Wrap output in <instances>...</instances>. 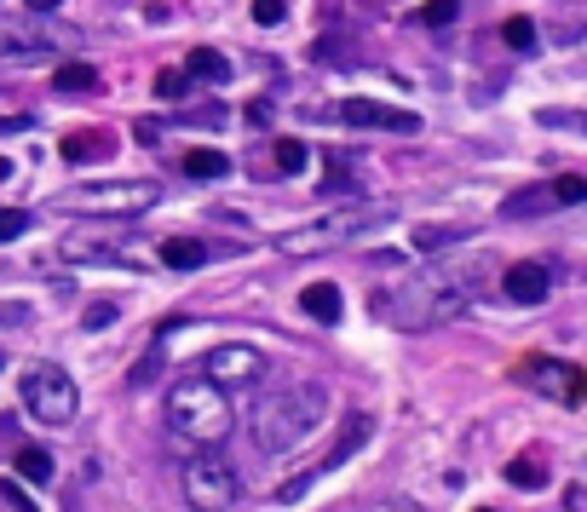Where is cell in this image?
<instances>
[{"instance_id": "obj_1", "label": "cell", "mask_w": 587, "mask_h": 512, "mask_svg": "<svg viewBox=\"0 0 587 512\" xmlns=\"http://www.w3.org/2000/svg\"><path fill=\"white\" fill-rule=\"evenodd\" d=\"M484 259H444V265H426L415 277L392 282L375 294V317L392 328H438L449 317H461L478 300V282H484Z\"/></svg>"}, {"instance_id": "obj_2", "label": "cell", "mask_w": 587, "mask_h": 512, "mask_svg": "<svg viewBox=\"0 0 587 512\" xmlns=\"http://www.w3.org/2000/svg\"><path fill=\"white\" fill-rule=\"evenodd\" d=\"M323 420H329V386L323 380H300V386H282V392L259 397L254 415H248V438H254L259 455H288Z\"/></svg>"}, {"instance_id": "obj_3", "label": "cell", "mask_w": 587, "mask_h": 512, "mask_svg": "<svg viewBox=\"0 0 587 512\" xmlns=\"http://www.w3.org/2000/svg\"><path fill=\"white\" fill-rule=\"evenodd\" d=\"M231 426H236L231 392H225L208 369L173 380V392H167V432H173V438L196 443V449H213V443L231 438Z\"/></svg>"}, {"instance_id": "obj_4", "label": "cell", "mask_w": 587, "mask_h": 512, "mask_svg": "<svg viewBox=\"0 0 587 512\" xmlns=\"http://www.w3.org/2000/svg\"><path fill=\"white\" fill-rule=\"evenodd\" d=\"M162 185L150 179H121V185H81L58 196V213H98V219H133V213L156 208Z\"/></svg>"}, {"instance_id": "obj_5", "label": "cell", "mask_w": 587, "mask_h": 512, "mask_svg": "<svg viewBox=\"0 0 587 512\" xmlns=\"http://www.w3.org/2000/svg\"><path fill=\"white\" fill-rule=\"evenodd\" d=\"M18 392H24V409L41 426H70L75 409H81V392H75L70 369H58V363H29Z\"/></svg>"}, {"instance_id": "obj_6", "label": "cell", "mask_w": 587, "mask_h": 512, "mask_svg": "<svg viewBox=\"0 0 587 512\" xmlns=\"http://www.w3.org/2000/svg\"><path fill=\"white\" fill-rule=\"evenodd\" d=\"M380 219H392L386 208H346V213H329V219H317V225H306V231H282L277 248L294 259L306 254H329V248H340V242H352V231H363V225H380Z\"/></svg>"}, {"instance_id": "obj_7", "label": "cell", "mask_w": 587, "mask_h": 512, "mask_svg": "<svg viewBox=\"0 0 587 512\" xmlns=\"http://www.w3.org/2000/svg\"><path fill=\"white\" fill-rule=\"evenodd\" d=\"M64 47H75V35L70 29H52V24H35V12L29 18H0V64H47Z\"/></svg>"}, {"instance_id": "obj_8", "label": "cell", "mask_w": 587, "mask_h": 512, "mask_svg": "<svg viewBox=\"0 0 587 512\" xmlns=\"http://www.w3.org/2000/svg\"><path fill=\"white\" fill-rule=\"evenodd\" d=\"M369 432H375V415H363V409H357V415H346V426H340V438H334L329 449H323V461L311 466V472H300L294 484H282V489H277V501H300V495L311 489V478H323V472H334V466H346V461L357 455V449L369 443Z\"/></svg>"}, {"instance_id": "obj_9", "label": "cell", "mask_w": 587, "mask_h": 512, "mask_svg": "<svg viewBox=\"0 0 587 512\" xmlns=\"http://www.w3.org/2000/svg\"><path fill=\"white\" fill-rule=\"evenodd\" d=\"M185 501H190V507H202V512L236 507V501H242V484H236V472L225 461L202 455V461L185 466Z\"/></svg>"}, {"instance_id": "obj_10", "label": "cell", "mask_w": 587, "mask_h": 512, "mask_svg": "<svg viewBox=\"0 0 587 512\" xmlns=\"http://www.w3.org/2000/svg\"><path fill=\"white\" fill-rule=\"evenodd\" d=\"M518 380L530 392L553 397V403H582L587 392V374L576 363H564V357H530V363H518Z\"/></svg>"}, {"instance_id": "obj_11", "label": "cell", "mask_w": 587, "mask_h": 512, "mask_svg": "<svg viewBox=\"0 0 587 512\" xmlns=\"http://www.w3.org/2000/svg\"><path fill=\"white\" fill-rule=\"evenodd\" d=\"M202 369H208L213 380L225 386V392H242V386H259L271 363H265V351H254V346H242V340H231V346H213Z\"/></svg>"}, {"instance_id": "obj_12", "label": "cell", "mask_w": 587, "mask_h": 512, "mask_svg": "<svg viewBox=\"0 0 587 512\" xmlns=\"http://www.w3.org/2000/svg\"><path fill=\"white\" fill-rule=\"evenodd\" d=\"M317 116H340V121H352V127H380V133H421V116L375 104V98H346L340 110H317Z\"/></svg>"}, {"instance_id": "obj_13", "label": "cell", "mask_w": 587, "mask_h": 512, "mask_svg": "<svg viewBox=\"0 0 587 512\" xmlns=\"http://www.w3.org/2000/svg\"><path fill=\"white\" fill-rule=\"evenodd\" d=\"M58 254L64 259H81V265H121L127 248H121V236H104V231H70L58 242Z\"/></svg>"}, {"instance_id": "obj_14", "label": "cell", "mask_w": 587, "mask_h": 512, "mask_svg": "<svg viewBox=\"0 0 587 512\" xmlns=\"http://www.w3.org/2000/svg\"><path fill=\"white\" fill-rule=\"evenodd\" d=\"M547 288H553V277H547V265H536V259H518L513 271L501 277V294H507L513 305H541Z\"/></svg>"}, {"instance_id": "obj_15", "label": "cell", "mask_w": 587, "mask_h": 512, "mask_svg": "<svg viewBox=\"0 0 587 512\" xmlns=\"http://www.w3.org/2000/svg\"><path fill=\"white\" fill-rule=\"evenodd\" d=\"M58 150H64V162L87 167V162H110V156H116V139H110L104 127H87V133H70Z\"/></svg>"}, {"instance_id": "obj_16", "label": "cell", "mask_w": 587, "mask_h": 512, "mask_svg": "<svg viewBox=\"0 0 587 512\" xmlns=\"http://www.w3.org/2000/svg\"><path fill=\"white\" fill-rule=\"evenodd\" d=\"M300 305H306V317H317L323 328L340 323V311H346V300H340V288L334 282H311L306 294H300Z\"/></svg>"}, {"instance_id": "obj_17", "label": "cell", "mask_w": 587, "mask_h": 512, "mask_svg": "<svg viewBox=\"0 0 587 512\" xmlns=\"http://www.w3.org/2000/svg\"><path fill=\"white\" fill-rule=\"evenodd\" d=\"M162 259L173 265V271H196V265L213 259V248L202 242V236H173V242H162Z\"/></svg>"}, {"instance_id": "obj_18", "label": "cell", "mask_w": 587, "mask_h": 512, "mask_svg": "<svg viewBox=\"0 0 587 512\" xmlns=\"http://www.w3.org/2000/svg\"><path fill=\"white\" fill-rule=\"evenodd\" d=\"M185 75H190V81H208V87H219V81L231 75V58H225V52H213V47H190Z\"/></svg>"}, {"instance_id": "obj_19", "label": "cell", "mask_w": 587, "mask_h": 512, "mask_svg": "<svg viewBox=\"0 0 587 512\" xmlns=\"http://www.w3.org/2000/svg\"><path fill=\"white\" fill-rule=\"evenodd\" d=\"M547 208H559L553 185H530V190H518V196H507V202H501V213H507V219H524V213H547Z\"/></svg>"}, {"instance_id": "obj_20", "label": "cell", "mask_w": 587, "mask_h": 512, "mask_svg": "<svg viewBox=\"0 0 587 512\" xmlns=\"http://www.w3.org/2000/svg\"><path fill=\"white\" fill-rule=\"evenodd\" d=\"M52 87H58V93H70V98L98 93V70H93V64H58V70H52Z\"/></svg>"}, {"instance_id": "obj_21", "label": "cell", "mask_w": 587, "mask_h": 512, "mask_svg": "<svg viewBox=\"0 0 587 512\" xmlns=\"http://www.w3.org/2000/svg\"><path fill=\"white\" fill-rule=\"evenodd\" d=\"M547 478H553V472H547V461H536V455H518V461L507 466V484L513 489H547Z\"/></svg>"}, {"instance_id": "obj_22", "label": "cell", "mask_w": 587, "mask_h": 512, "mask_svg": "<svg viewBox=\"0 0 587 512\" xmlns=\"http://www.w3.org/2000/svg\"><path fill=\"white\" fill-rule=\"evenodd\" d=\"M185 173L190 179H225L231 162H225V150H185Z\"/></svg>"}, {"instance_id": "obj_23", "label": "cell", "mask_w": 587, "mask_h": 512, "mask_svg": "<svg viewBox=\"0 0 587 512\" xmlns=\"http://www.w3.org/2000/svg\"><path fill=\"white\" fill-rule=\"evenodd\" d=\"M271 162H277V173H306L311 150L300 139H277V150H271Z\"/></svg>"}, {"instance_id": "obj_24", "label": "cell", "mask_w": 587, "mask_h": 512, "mask_svg": "<svg viewBox=\"0 0 587 512\" xmlns=\"http://www.w3.org/2000/svg\"><path fill=\"white\" fill-rule=\"evenodd\" d=\"M18 472L29 484H52V455L47 449H18Z\"/></svg>"}, {"instance_id": "obj_25", "label": "cell", "mask_w": 587, "mask_h": 512, "mask_svg": "<svg viewBox=\"0 0 587 512\" xmlns=\"http://www.w3.org/2000/svg\"><path fill=\"white\" fill-rule=\"evenodd\" d=\"M449 242H461V225H421V231H415V248H421V254L449 248Z\"/></svg>"}, {"instance_id": "obj_26", "label": "cell", "mask_w": 587, "mask_h": 512, "mask_svg": "<svg viewBox=\"0 0 587 512\" xmlns=\"http://www.w3.org/2000/svg\"><path fill=\"white\" fill-rule=\"evenodd\" d=\"M541 127H553V133H587V110H541Z\"/></svg>"}, {"instance_id": "obj_27", "label": "cell", "mask_w": 587, "mask_h": 512, "mask_svg": "<svg viewBox=\"0 0 587 512\" xmlns=\"http://www.w3.org/2000/svg\"><path fill=\"white\" fill-rule=\"evenodd\" d=\"M461 18V0H426L421 6V24L426 29H444V24H455Z\"/></svg>"}, {"instance_id": "obj_28", "label": "cell", "mask_w": 587, "mask_h": 512, "mask_svg": "<svg viewBox=\"0 0 587 512\" xmlns=\"http://www.w3.org/2000/svg\"><path fill=\"white\" fill-rule=\"evenodd\" d=\"M156 98H167V104L190 98V75L185 70H162V75H156Z\"/></svg>"}, {"instance_id": "obj_29", "label": "cell", "mask_w": 587, "mask_h": 512, "mask_svg": "<svg viewBox=\"0 0 587 512\" xmlns=\"http://www.w3.org/2000/svg\"><path fill=\"white\" fill-rule=\"evenodd\" d=\"M501 41H507L513 52H530V47H536V24H530V18H507Z\"/></svg>"}, {"instance_id": "obj_30", "label": "cell", "mask_w": 587, "mask_h": 512, "mask_svg": "<svg viewBox=\"0 0 587 512\" xmlns=\"http://www.w3.org/2000/svg\"><path fill=\"white\" fill-rule=\"evenodd\" d=\"M553 196H559V208L587 202V179H582V173H564V179H553Z\"/></svg>"}, {"instance_id": "obj_31", "label": "cell", "mask_w": 587, "mask_h": 512, "mask_svg": "<svg viewBox=\"0 0 587 512\" xmlns=\"http://www.w3.org/2000/svg\"><path fill=\"white\" fill-rule=\"evenodd\" d=\"M29 231V213L24 208H0V242H18Z\"/></svg>"}, {"instance_id": "obj_32", "label": "cell", "mask_w": 587, "mask_h": 512, "mask_svg": "<svg viewBox=\"0 0 587 512\" xmlns=\"http://www.w3.org/2000/svg\"><path fill=\"white\" fill-rule=\"evenodd\" d=\"M282 18H288V6H282V0H254V24L259 29H277Z\"/></svg>"}, {"instance_id": "obj_33", "label": "cell", "mask_w": 587, "mask_h": 512, "mask_svg": "<svg viewBox=\"0 0 587 512\" xmlns=\"http://www.w3.org/2000/svg\"><path fill=\"white\" fill-rule=\"evenodd\" d=\"M110 323H116V305H110V300L87 305V317H81V328H110Z\"/></svg>"}, {"instance_id": "obj_34", "label": "cell", "mask_w": 587, "mask_h": 512, "mask_svg": "<svg viewBox=\"0 0 587 512\" xmlns=\"http://www.w3.org/2000/svg\"><path fill=\"white\" fill-rule=\"evenodd\" d=\"M29 317V305H0V328H18Z\"/></svg>"}, {"instance_id": "obj_35", "label": "cell", "mask_w": 587, "mask_h": 512, "mask_svg": "<svg viewBox=\"0 0 587 512\" xmlns=\"http://www.w3.org/2000/svg\"><path fill=\"white\" fill-rule=\"evenodd\" d=\"M0 495H6V501H12V507H29V495L18 484H12V478H6V484H0Z\"/></svg>"}, {"instance_id": "obj_36", "label": "cell", "mask_w": 587, "mask_h": 512, "mask_svg": "<svg viewBox=\"0 0 587 512\" xmlns=\"http://www.w3.org/2000/svg\"><path fill=\"white\" fill-rule=\"evenodd\" d=\"M64 0H24V12H58Z\"/></svg>"}, {"instance_id": "obj_37", "label": "cell", "mask_w": 587, "mask_h": 512, "mask_svg": "<svg viewBox=\"0 0 587 512\" xmlns=\"http://www.w3.org/2000/svg\"><path fill=\"white\" fill-rule=\"evenodd\" d=\"M576 52H582V58H587V29H576Z\"/></svg>"}, {"instance_id": "obj_38", "label": "cell", "mask_w": 587, "mask_h": 512, "mask_svg": "<svg viewBox=\"0 0 587 512\" xmlns=\"http://www.w3.org/2000/svg\"><path fill=\"white\" fill-rule=\"evenodd\" d=\"M6 179H12V162H6V156H0V185H6Z\"/></svg>"}]
</instances>
